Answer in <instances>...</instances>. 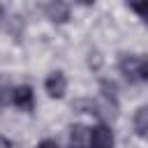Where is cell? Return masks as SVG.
Here are the masks:
<instances>
[{"mask_svg":"<svg viewBox=\"0 0 148 148\" xmlns=\"http://www.w3.org/2000/svg\"><path fill=\"white\" fill-rule=\"evenodd\" d=\"M116 139L109 125H97L90 130V148H113Z\"/></svg>","mask_w":148,"mask_h":148,"instance_id":"5","label":"cell"},{"mask_svg":"<svg viewBox=\"0 0 148 148\" xmlns=\"http://www.w3.org/2000/svg\"><path fill=\"white\" fill-rule=\"evenodd\" d=\"M134 132L141 139H148V106H139L134 111Z\"/></svg>","mask_w":148,"mask_h":148,"instance_id":"7","label":"cell"},{"mask_svg":"<svg viewBox=\"0 0 148 148\" xmlns=\"http://www.w3.org/2000/svg\"><path fill=\"white\" fill-rule=\"evenodd\" d=\"M141 60H143V58H136V56H123V58H120L118 69H120V74H123L130 83L143 81V79H141Z\"/></svg>","mask_w":148,"mask_h":148,"instance_id":"3","label":"cell"},{"mask_svg":"<svg viewBox=\"0 0 148 148\" xmlns=\"http://www.w3.org/2000/svg\"><path fill=\"white\" fill-rule=\"evenodd\" d=\"M44 14L53 23H67L69 21V5H67V0H49L44 7Z\"/></svg>","mask_w":148,"mask_h":148,"instance_id":"4","label":"cell"},{"mask_svg":"<svg viewBox=\"0 0 148 148\" xmlns=\"http://www.w3.org/2000/svg\"><path fill=\"white\" fill-rule=\"evenodd\" d=\"M79 2H81V5H92L95 0H79Z\"/></svg>","mask_w":148,"mask_h":148,"instance_id":"11","label":"cell"},{"mask_svg":"<svg viewBox=\"0 0 148 148\" xmlns=\"http://www.w3.org/2000/svg\"><path fill=\"white\" fill-rule=\"evenodd\" d=\"M69 148H90V127L72 125L69 127Z\"/></svg>","mask_w":148,"mask_h":148,"instance_id":"6","label":"cell"},{"mask_svg":"<svg viewBox=\"0 0 148 148\" xmlns=\"http://www.w3.org/2000/svg\"><path fill=\"white\" fill-rule=\"evenodd\" d=\"M12 104L18 111L30 113L35 109V92H32V88L30 86H16V88H12Z\"/></svg>","mask_w":148,"mask_h":148,"instance_id":"2","label":"cell"},{"mask_svg":"<svg viewBox=\"0 0 148 148\" xmlns=\"http://www.w3.org/2000/svg\"><path fill=\"white\" fill-rule=\"evenodd\" d=\"M44 90H46V95L53 97V99L65 97V92H67V76H65V72H60V69L51 72V74L46 76V81H44Z\"/></svg>","mask_w":148,"mask_h":148,"instance_id":"1","label":"cell"},{"mask_svg":"<svg viewBox=\"0 0 148 148\" xmlns=\"http://www.w3.org/2000/svg\"><path fill=\"white\" fill-rule=\"evenodd\" d=\"M35 148H58V143H56L53 139H44V141H39Z\"/></svg>","mask_w":148,"mask_h":148,"instance_id":"9","label":"cell"},{"mask_svg":"<svg viewBox=\"0 0 148 148\" xmlns=\"http://www.w3.org/2000/svg\"><path fill=\"white\" fill-rule=\"evenodd\" d=\"M0 16H2V7H0Z\"/></svg>","mask_w":148,"mask_h":148,"instance_id":"12","label":"cell"},{"mask_svg":"<svg viewBox=\"0 0 148 148\" xmlns=\"http://www.w3.org/2000/svg\"><path fill=\"white\" fill-rule=\"evenodd\" d=\"M146 23H148V18H146Z\"/></svg>","mask_w":148,"mask_h":148,"instance_id":"13","label":"cell"},{"mask_svg":"<svg viewBox=\"0 0 148 148\" xmlns=\"http://www.w3.org/2000/svg\"><path fill=\"white\" fill-rule=\"evenodd\" d=\"M127 2H130V7H132L139 16L148 18V0H127Z\"/></svg>","mask_w":148,"mask_h":148,"instance_id":"8","label":"cell"},{"mask_svg":"<svg viewBox=\"0 0 148 148\" xmlns=\"http://www.w3.org/2000/svg\"><path fill=\"white\" fill-rule=\"evenodd\" d=\"M141 79H146V81H148V58H143V60H141Z\"/></svg>","mask_w":148,"mask_h":148,"instance_id":"10","label":"cell"}]
</instances>
